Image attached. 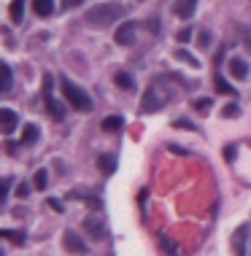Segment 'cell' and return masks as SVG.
<instances>
[{"label":"cell","mask_w":251,"mask_h":256,"mask_svg":"<svg viewBox=\"0 0 251 256\" xmlns=\"http://www.w3.org/2000/svg\"><path fill=\"white\" fill-rule=\"evenodd\" d=\"M84 0H62V8H76V5H81Z\"/></svg>","instance_id":"cell-30"},{"label":"cell","mask_w":251,"mask_h":256,"mask_svg":"<svg viewBox=\"0 0 251 256\" xmlns=\"http://www.w3.org/2000/svg\"><path fill=\"white\" fill-rule=\"evenodd\" d=\"M195 8H197V0H176L173 3V11L178 19H192Z\"/></svg>","instance_id":"cell-9"},{"label":"cell","mask_w":251,"mask_h":256,"mask_svg":"<svg viewBox=\"0 0 251 256\" xmlns=\"http://www.w3.org/2000/svg\"><path fill=\"white\" fill-rule=\"evenodd\" d=\"M238 114H241V106H238V103H230V106L222 108V116H224V119H233V116H238Z\"/></svg>","instance_id":"cell-23"},{"label":"cell","mask_w":251,"mask_h":256,"mask_svg":"<svg viewBox=\"0 0 251 256\" xmlns=\"http://www.w3.org/2000/svg\"><path fill=\"white\" fill-rule=\"evenodd\" d=\"M16 194H19V197H27V194H30V186H24V183H19V186H16Z\"/></svg>","instance_id":"cell-34"},{"label":"cell","mask_w":251,"mask_h":256,"mask_svg":"<svg viewBox=\"0 0 251 256\" xmlns=\"http://www.w3.org/2000/svg\"><path fill=\"white\" fill-rule=\"evenodd\" d=\"M160 246H162L165 254H176V243H170L168 238H160Z\"/></svg>","instance_id":"cell-26"},{"label":"cell","mask_w":251,"mask_h":256,"mask_svg":"<svg viewBox=\"0 0 251 256\" xmlns=\"http://www.w3.org/2000/svg\"><path fill=\"white\" fill-rule=\"evenodd\" d=\"M8 16H11V22H14V24H22V19H24V0H11Z\"/></svg>","instance_id":"cell-11"},{"label":"cell","mask_w":251,"mask_h":256,"mask_svg":"<svg viewBox=\"0 0 251 256\" xmlns=\"http://www.w3.org/2000/svg\"><path fill=\"white\" fill-rule=\"evenodd\" d=\"M0 129L3 135H11L16 129V114L11 108H0Z\"/></svg>","instance_id":"cell-10"},{"label":"cell","mask_w":251,"mask_h":256,"mask_svg":"<svg viewBox=\"0 0 251 256\" xmlns=\"http://www.w3.org/2000/svg\"><path fill=\"white\" fill-rule=\"evenodd\" d=\"M49 205H51V208H54V211H57V213H62V205H59V202H57V200H49Z\"/></svg>","instance_id":"cell-35"},{"label":"cell","mask_w":251,"mask_h":256,"mask_svg":"<svg viewBox=\"0 0 251 256\" xmlns=\"http://www.w3.org/2000/svg\"><path fill=\"white\" fill-rule=\"evenodd\" d=\"M97 167H100V173L111 175V173L116 170V156H111V154H100V156H97Z\"/></svg>","instance_id":"cell-13"},{"label":"cell","mask_w":251,"mask_h":256,"mask_svg":"<svg viewBox=\"0 0 251 256\" xmlns=\"http://www.w3.org/2000/svg\"><path fill=\"white\" fill-rule=\"evenodd\" d=\"M43 106H46V111H49V116H51L54 122L65 119V106L57 100L54 95H51V89H43Z\"/></svg>","instance_id":"cell-6"},{"label":"cell","mask_w":251,"mask_h":256,"mask_svg":"<svg viewBox=\"0 0 251 256\" xmlns=\"http://www.w3.org/2000/svg\"><path fill=\"white\" fill-rule=\"evenodd\" d=\"M32 11L38 16H51L54 14V0H32Z\"/></svg>","instance_id":"cell-12"},{"label":"cell","mask_w":251,"mask_h":256,"mask_svg":"<svg viewBox=\"0 0 251 256\" xmlns=\"http://www.w3.org/2000/svg\"><path fill=\"white\" fill-rule=\"evenodd\" d=\"M224 156H227V162H233V159H235V146H227V148H224Z\"/></svg>","instance_id":"cell-33"},{"label":"cell","mask_w":251,"mask_h":256,"mask_svg":"<svg viewBox=\"0 0 251 256\" xmlns=\"http://www.w3.org/2000/svg\"><path fill=\"white\" fill-rule=\"evenodd\" d=\"M176 38H178V43H189V41H192V30H189V27H181V30L176 32Z\"/></svg>","instance_id":"cell-25"},{"label":"cell","mask_w":251,"mask_h":256,"mask_svg":"<svg viewBox=\"0 0 251 256\" xmlns=\"http://www.w3.org/2000/svg\"><path fill=\"white\" fill-rule=\"evenodd\" d=\"M11 183H14L11 178H3V202L8 200V194H11Z\"/></svg>","instance_id":"cell-28"},{"label":"cell","mask_w":251,"mask_h":256,"mask_svg":"<svg viewBox=\"0 0 251 256\" xmlns=\"http://www.w3.org/2000/svg\"><path fill=\"white\" fill-rule=\"evenodd\" d=\"M122 127H124L122 116H105V119H103V129H105V132H119Z\"/></svg>","instance_id":"cell-18"},{"label":"cell","mask_w":251,"mask_h":256,"mask_svg":"<svg viewBox=\"0 0 251 256\" xmlns=\"http://www.w3.org/2000/svg\"><path fill=\"white\" fill-rule=\"evenodd\" d=\"M62 248L68 254H87V243H84L81 235L73 232V229H68V232L62 235Z\"/></svg>","instance_id":"cell-4"},{"label":"cell","mask_w":251,"mask_h":256,"mask_svg":"<svg viewBox=\"0 0 251 256\" xmlns=\"http://www.w3.org/2000/svg\"><path fill=\"white\" fill-rule=\"evenodd\" d=\"M214 89H216V95H230V97L235 95V89L230 87V84L224 81V76H219V73L214 76Z\"/></svg>","instance_id":"cell-19"},{"label":"cell","mask_w":251,"mask_h":256,"mask_svg":"<svg viewBox=\"0 0 251 256\" xmlns=\"http://www.w3.org/2000/svg\"><path fill=\"white\" fill-rule=\"evenodd\" d=\"M208 43H211V32L203 30V32H200V46H208Z\"/></svg>","instance_id":"cell-31"},{"label":"cell","mask_w":251,"mask_h":256,"mask_svg":"<svg viewBox=\"0 0 251 256\" xmlns=\"http://www.w3.org/2000/svg\"><path fill=\"white\" fill-rule=\"evenodd\" d=\"M233 246L235 254H246V227H238V232L233 235Z\"/></svg>","instance_id":"cell-17"},{"label":"cell","mask_w":251,"mask_h":256,"mask_svg":"<svg viewBox=\"0 0 251 256\" xmlns=\"http://www.w3.org/2000/svg\"><path fill=\"white\" fill-rule=\"evenodd\" d=\"M114 41H116L119 46H133V43H135V22L119 24V30L114 32Z\"/></svg>","instance_id":"cell-7"},{"label":"cell","mask_w":251,"mask_h":256,"mask_svg":"<svg viewBox=\"0 0 251 256\" xmlns=\"http://www.w3.org/2000/svg\"><path fill=\"white\" fill-rule=\"evenodd\" d=\"M59 89H62V97L70 103V108H76L78 114H89V111H92V97L81 87H76L73 81L62 78V81H59Z\"/></svg>","instance_id":"cell-3"},{"label":"cell","mask_w":251,"mask_h":256,"mask_svg":"<svg viewBox=\"0 0 251 256\" xmlns=\"http://www.w3.org/2000/svg\"><path fill=\"white\" fill-rule=\"evenodd\" d=\"M114 84L119 89H124V92H133L135 89V78L130 76V73H116L114 76Z\"/></svg>","instance_id":"cell-14"},{"label":"cell","mask_w":251,"mask_h":256,"mask_svg":"<svg viewBox=\"0 0 251 256\" xmlns=\"http://www.w3.org/2000/svg\"><path fill=\"white\" fill-rule=\"evenodd\" d=\"M170 97H173V92H170V87H168V78H165V76L154 78V81L146 87V92H143L141 114H154V111H160Z\"/></svg>","instance_id":"cell-1"},{"label":"cell","mask_w":251,"mask_h":256,"mask_svg":"<svg viewBox=\"0 0 251 256\" xmlns=\"http://www.w3.org/2000/svg\"><path fill=\"white\" fill-rule=\"evenodd\" d=\"M84 232H87L92 240H105L108 229H105V224H103L100 216H89V219H84Z\"/></svg>","instance_id":"cell-5"},{"label":"cell","mask_w":251,"mask_h":256,"mask_svg":"<svg viewBox=\"0 0 251 256\" xmlns=\"http://www.w3.org/2000/svg\"><path fill=\"white\" fill-rule=\"evenodd\" d=\"M46 181H49V175H46V170H38V173H35V178H32V186H35L38 192H43V189L49 186Z\"/></svg>","instance_id":"cell-22"},{"label":"cell","mask_w":251,"mask_h":256,"mask_svg":"<svg viewBox=\"0 0 251 256\" xmlns=\"http://www.w3.org/2000/svg\"><path fill=\"white\" fill-rule=\"evenodd\" d=\"M146 24H149V30H157V27H160V22H157V19H149Z\"/></svg>","instance_id":"cell-36"},{"label":"cell","mask_w":251,"mask_h":256,"mask_svg":"<svg viewBox=\"0 0 251 256\" xmlns=\"http://www.w3.org/2000/svg\"><path fill=\"white\" fill-rule=\"evenodd\" d=\"M241 38H243V43H246V49L251 54V27H241Z\"/></svg>","instance_id":"cell-27"},{"label":"cell","mask_w":251,"mask_h":256,"mask_svg":"<svg viewBox=\"0 0 251 256\" xmlns=\"http://www.w3.org/2000/svg\"><path fill=\"white\" fill-rule=\"evenodd\" d=\"M173 127L176 129H189V132H197V127L192 122H187V119H173Z\"/></svg>","instance_id":"cell-24"},{"label":"cell","mask_w":251,"mask_h":256,"mask_svg":"<svg viewBox=\"0 0 251 256\" xmlns=\"http://www.w3.org/2000/svg\"><path fill=\"white\" fill-rule=\"evenodd\" d=\"M0 73H3V81H0V92H11V84H14V76H11V68H8V62H3L0 65Z\"/></svg>","instance_id":"cell-16"},{"label":"cell","mask_w":251,"mask_h":256,"mask_svg":"<svg viewBox=\"0 0 251 256\" xmlns=\"http://www.w3.org/2000/svg\"><path fill=\"white\" fill-rule=\"evenodd\" d=\"M168 151H170V154H187V148H181V146H173V143H170V146H168Z\"/></svg>","instance_id":"cell-32"},{"label":"cell","mask_w":251,"mask_h":256,"mask_svg":"<svg viewBox=\"0 0 251 256\" xmlns=\"http://www.w3.org/2000/svg\"><path fill=\"white\" fill-rule=\"evenodd\" d=\"M122 16H124L122 3H100L87 11V24H92V27H108V24L119 22Z\"/></svg>","instance_id":"cell-2"},{"label":"cell","mask_w":251,"mask_h":256,"mask_svg":"<svg viewBox=\"0 0 251 256\" xmlns=\"http://www.w3.org/2000/svg\"><path fill=\"white\" fill-rule=\"evenodd\" d=\"M38 140V127L35 124H24L22 127V146H32Z\"/></svg>","instance_id":"cell-15"},{"label":"cell","mask_w":251,"mask_h":256,"mask_svg":"<svg viewBox=\"0 0 251 256\" xmlns=\"http://www.w3.org/2000/svg\"><path fill=\"white\" fill-rule=\"evenodd\" d=\"M176 57H178V60H181V62H187L189 68H195V70L200 68V60H197V57H192V54H189L187 49H178V51H176Z\"/></svg>","instance_id":"cell-21"},{"label":"cell","mask_w":251,"mask_h":256,"mask_svg":"<svg viewBox=\"0 0 251 256\" xmlns=\"http://www.w3.org/2000/svg\"><path fill=\"white\" fill-rule=\"evenodd\" d=\"M192 106H195L197 111H208V108H211V100H195Z\"/></svg>","instance_id":"cell-29"},{"label":"cell","mask_w":251,"mask_h":256,"mask_svg":"<svg viewBox=\"0 0 251 256\" xmlns=\"http://www.w3.org/2000/svg\"><path fill=\"white\" fill-rule=\"evenodd\" d=\"M0 238H3V240H8V243H14V246H22V243H24V232H14V229H3V232H0Z\"/></svg>","instance_id":"cell-20"},{"label":"cell","mask_w":251,"mask_h":256,"mask_svg":"<svg viewBox=\"0 0 251 256\" xmlns=\"http://www.w3.org/2000/svg\"><path fill=\"white\" fill-rule=\"evenodd\" d=\"M227 70H230V76H233V78H238V81L249 78V62L243 60V57H233V60L227 62Z\"/></svg>","instance_id":"cell-8"}]
</instances>
